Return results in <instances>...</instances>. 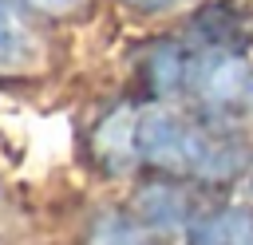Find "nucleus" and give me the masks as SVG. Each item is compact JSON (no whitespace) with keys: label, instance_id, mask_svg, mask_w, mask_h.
I'll list each match as a JSON object with an SVG mask.
<instances>
[{"label":"nucleus","instance_id":"5","mask_svg":"<svg viewBox=\"0 0 253 245\" xmlns=\"http://www.w3.org/2000/svg\"><path fill=\"white\" fill-rule=\"evenodd\" d=\"M130 4H138V8H174L182 0H130Z\"/></svg>","mask_w":253,"mask_h":245},{"label":"nucleus","instance_id":"6","mask_svg":"<svg viewBox=\"0 0 253 245\" xmlns=\"http://www.w3.org/2000/svg\"><path fill=\"white\" fill-rule=\"evenodd\" d=\"M51 4H71V0H51Z\"/></svg>","mask_w":253,"mask_h":245},{"label":"nucleus","instance_id":"2","mask_svg":"<svg viewBox=\"0 0 253 245\" xmlns=\"http://www.w3.org/2000/svg\"><path fill=\"white\" fill-rule=\"evenodd\" d=\"M174 83L190 87L206 107L229 119L253 115V67L229 51H198L174 59Z\"/></svg>","mask_w":253,"mask_h":245},{"label":"nucleus","instance_id":"4","mask_svg":"<svg viewBox=\"0 0 253 245\" xmlns=\"http://www.w3.org/2000/svg\"><path fill=\"white\" fill-rule=\"evenodd\" d=\"M99 245H142V237H138L130 225H111V229H103Z\"/></svg>","mask_w":253,"mask_h":245},{"label":"nucleus","instance_id":"3","mask_svg":"<svg viewBox=\"0 0 253 245\" xmlns=\"http://www.w3.org/2000/svg\"><path fill=\"white\" fill-rule=\"evenodd\" d=\"M198 245H253V213L249 209H221V213H213L202 225Z\"/></svg>","mask_w":253,"mask_h":245},{"label":"nucleus","instance_id":"1","mask_svg":"<svg viewBox=\"0 0 253 245\" xmlns=\"http://www.w3.org/2000/svg\"><path fill=\"white\" fill-rule=\"evenodd\" d=\"M134 146L146 162H158L178 174H198V178H225L241 166V146L206 130L190 115L166 107H154L138 119Z\"/></svg>","mask_w":253,"mask_h":245}]
</instances>
